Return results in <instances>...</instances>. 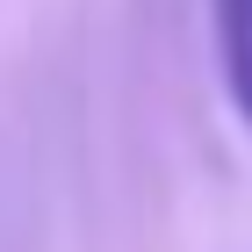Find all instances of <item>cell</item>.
<instances>
[{"label": "cell", "instance_id": "cell-1", "mask_svg": "<svg viewBox=\"0 0 252 252\" xmlns=\"http://www.w3.org/2000/svg\"><path fill=\"white\" fill-rule=\"evenodd\" d=\"M216 15V65H223V94L238 123L252 130V0H209Z\"/></svg>", "mask_w": 252, "mask_h": 252}]
</instances>
